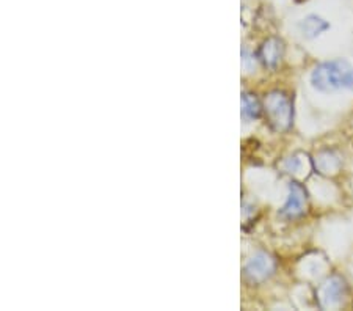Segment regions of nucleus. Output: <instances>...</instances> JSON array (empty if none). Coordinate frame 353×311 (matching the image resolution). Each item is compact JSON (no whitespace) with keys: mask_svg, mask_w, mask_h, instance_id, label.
Here are the masks:
<instances>
[{"mask_svg":"<svg viewBox=\"0 0 353 311\" xmlns=\"http://www.w3.org/2000/svg\"><path fill=\"white\" fill-rule=\"evenodd\" d=\"M328 22L317 14L306 16V18L300 22V30L306 38H316L319 35H322V33L328 30Z\"/></svg>","mask_w":353,"mask_h":311,"instance_id":"7","label":"nucleus"},{"mask_svg":"<svg viewBox=\"0 0 353 311\" xmlns=\"http://www.w3.org/2000/svg\"><path fill=\"white\" fill-rule=\"evenodd\" d=\"M345 297V283L338 275H333L322 283L317 291V301L322 308H334L343 303Z\"/></svg>","mask_w":353,"mask_h":311,"instance_id":"3","label":"nucleus"},{"mask_svg":"<svg viewBox=\"0 0 353 311\" xmlns=\"http://www.w3.org/2000/svg\"><path fill=\"white\" fill-rule=\"evenodd\" d=\"M263 110L264 107L261 106L258 98H254V96L250 93L242 94V115L247 118V120H254V118H258Z\"/></svg>","mask_w":353,"mask_h":311,"instance_id":"8","label":"nucleus"},{"mask_svg":"<svg viewBox=\"0 0 353 311\" xmlns=\"http://www.w3.org/2000/svg\"><path fill=\"white\" fill-rule=\"evenodd\" d=\"M311 82L312 87L323 93L353 88V66L345 60L325 61L314 68Z\"/></svg>","mask_w":353,"mask_h":311,"instance_id":"1","label":"nucleus"},{"mask_svg":"<svg viewBox=\"0 0 353 311\" xmlns=\"http://www.w3.org/2000/svg\"><path fill=\"white\" fill-rule=\"evenodd\" d=\"M275 259H272L269 254H256L245 268V279L253 283V285H258V283H263L272 277L275 272Z\"/></svg>","mask_w":353,"mask_h":311,"instance_id":"5","label":"nucleus"},{"mask_svg":"<svg viewBox=\"0 0 353 311\" xmlns=\"http://www.w3.org/2000/svg\"><path fill=\"white\" fill-rule=\"evenodd\" d=\"M284 54V44L281 39L278 38H269L267 41L263 43V46L259 48V60L267 68H275L280 63Z\"/></svg>","mask_w":353,"mask_h":311,"instance_id":"6","label":"nucleus"},{"mask_svg":"<svg viewBox=\"0 0 353 311\" xmlns=\"http://www.w3.org/2000/svg\"><path fill=\"white\" fill-rule=\"evenodd\" d=\"M264 112L270 126L278 132L288 131L292 126V99L284 92H272L264 99Z\"/></svg>","mask_w":353,"mask_h":311,"instance_id":"2","label":"nucleus"},{"mask_svg":"<svg viewBox=\"0 0 353 311\" xmlns=\"http://www.w3.org/2000/svg\"><path fill=\"white\" fill-rule=\"evenodd\" d=\"M308 208V194L300 183H290L288 201L281 208V217L288 220H295L303 217Z\"/></svg>","mask_w":353,"mask_h":311,"instance_id":"4","label":"nucleus"}]
</instances>
